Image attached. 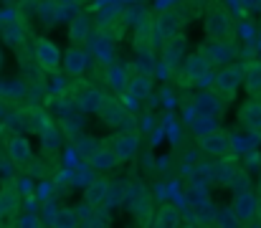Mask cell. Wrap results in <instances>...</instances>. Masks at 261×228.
Wrapping results in <instances>:
<instances>
[{"label":"cell","instance_id":"6da1fadb","mask_svg":"<svg viewBox=\"0 0 261 228\" xmlns=\"http://www.w3.org/2000/svg\"><path fill=\"white\" fill-rule=\"evenodd\" d=\"M203 31H205L208 41L236 36V20L226 3H208V10L203 15Z\"/></svg>","mask_w":261,"mask_h":228},{"label":"cell","instance_id":"7a4b0ae2","mask_svg":"<svg viewBox=\"0 0 261 228\" xmlns=\"http://www.w3.org/2000/svg\"><path fill=\"white\" fill-rule=\"evenodd\" d=\"M185 23H188V15L180 8H173V5L160 8L155 13V20H152V46L163 43L165 38H170L175 33H182Z\"/></svg>","mask_w":261,"mask_h":228},{"label":"cell","instance_id":"3957f363","mask_svg":"<svg viewBox=\"0 0 261 228\" xmlns=\"http://www.w3.org/2000/svg\"><path fill=\"white\" fill-rule=\"evenodd\" d=\"M177 74H180V84L182 86H195V84H203V81L213 79V66L203 56V51L198 48V51L185 56L182 66H177Z\"/></svg>","mask_w":261,"mask_h":228},{"label":"cell","instance_id":"277c9868","mask_svg":"<svg viewBox=\"0 0 261 228\" xmlns=\"http://www.w3.org/2000/svg\"><path fill=\"white\" fill-rule=\"evenodd\" d=\"M244 81V64H226L221 66L213 79H211V89L223 99V102H233L239 86Z\"/></svg>","mask_w":261,"mask_h":228},{"label":"cell","instance_id":"5b68a950","mask_svg":"<svg viewBox=\"0 0 261 228\" xmlns=\"http://www.w3.org/2000/svg\"><path fill=\"white\" fill-rule=\"evenodd\" d=\"M104 145L114 152L117 162L122 165V162H129V160L137 157V150H140V135H137L135 130H117V132H112V135L104 140Z\"/></svg>","mask_w":261,"mask_h":228},{"label":"cell","instance_id":"8992f818","mask_svg":"<svg viewBox=\"0 0 261 228\" xmlns=\"http://www.w3.org/2000/svg\"><path fill=\"white\" fill-rule=\"evenodd\" d=\"M33 59H36L38 69L48 76L59 74V69H61V48L51 38H46V36L36 38V43H33Z\"/></svg>","mask_w":261,"mask_h":228},{"label":"cell","instance_id":"52a82bcc","mask_svg":"<svg viewBox=\"0 0 261 228\" xmlns=\"http://www.w3.org/2000/svg\"><path fill=\"white\" fill-rule=\"evenodd\" d=\"M96 114H99V119L107 127H114V130H137V122L129 117V112L114 96H109V94H107V99H104V104H101V109Z\"/></svg>","mask_w":261,"mask_h":228},{"label":"cell","instance_id":"ba28073f","mask_svg":"<svg viewBox=\"0 0 261 228\" xmlns=\"http://www.w3.org/2000/svg\"><path fill=\"white\" fill-rule=\"evenodd\" d=\"M236 119L251 140H261V96H249L239 107Z\"/></svg>","mask_w":261,"mask_h":228},{"label":"cell","instance_id":"9c48e42d","mask_svg":"<svg viewBox=\"0 0 261 228\" xmlns=\"http://www.w3.org/2000/svg\"><path fill=\"white\" fill-rule=\"evenodd\" d=\"M198 147L205 152L208 157H226V155H233V142H231V137L226 135V132H221V130H211V132H205V135H198Z\"/></svg>","mask_w":261,"mask_h":228},{"label":"cell","instance_id":"30bf717a","mask_svg":"<svg viewBox=\"0 0 261 228\" xmlns=\"http://www.w3.org/2000/svg\"><path fill=\"white\" fill-rule=\"evenodd\" d=\"M200 51H203V56L211 61V66L216 69V66H226V64L233 61V56H236V43H233V38H216V41L203 43Z\"/></svg>","mask_w":261,"mask_h":228},{"label":"cell","instance_id":"8fae6325","mask_svg":"<svg viewBox=\"0 0 261 228\" xmlns=\"http://www.w3.org/2000/svg\"><path fill=\"white\" fill-rule=\"evenodd\" d=\"M114 38L99 26V23H94V28H91V33H89L87 38V48H91V54H94V59L99 61V64H107L109 59H112V54H114Z\"/></svg>","mask_w":261,"mask_h":228},{"label":"cell","instance_id":"7c38bea8","mask_svg":"<svg viewBox=\"0 0 261 228\" xmlns=\"http://www.w3.org/2000/svg\"><path fill=\"white\" fill-rule=\"evenodd\" d=\"M185 59V33H175L170 38L163 41V51H160V69L165 71H177L180 61Z\"/></svg>","mask_w":261,"mask_h":228},{"label":"cell","instance_id":"4fadbf2b","mask_svg":"<svg viewBox=\"0 0 261 228\" xmlns=\"http://www.w3.org/2000/svg\"><path fill=\"white\" fill-rule=\"evenodd\" d=\"M256 206H259V195L254 190L244 188V190H236L233 203H231V213L236 216L239 223H251L256 218Z\"/></svg>","mask_w":261,"mask_h":228},{"label":"cell","instance_id":"5bb4252c","mask_svg":"<svg viewBox=\"0 0 261 228\" xmlns=\"http://www.w3.org/2000/svg\"><path fill=\"white\" fill-rule=\"evenodd\" d=\"M239 170H241V165H239L236 155H226V157H216L213 167L208 170V178H211V183H216L221 188H231Z\"/></svg>","mask_w":261,"mask_h":228},{"label":"cell","instance_id":"9a60e30c","mask_svg":"<svg viewBox=\"0 0 261 228\" xmlns=\"http://www.w3.org/2000/svg\"><path fill=\"white\" fill-rule=\"evenodd\" d=\"M61 66H64L66 76H71V79L84 76L89 69V51L79 43H71V48H66V54L61 56Z\"/></svg>","mask_w":261,"mask_h":228},{"label":"cell","instance_id":"2e32d148","mask_svg":"<svg viewBox=\"0 0 261 228\" xmlns=\"http://www.w3.org/2000/svg\"><path fill=\"white\" fill-rule=\"evenodd\" d=\"M228 102H223L213 89H208V91H203V94H198L195 96V102H193V107H195V114H205V117H221L223 114V107H226Z\"/></svg>","mask_w":261,"mask_h":228},{"label":"cell","instance_id":"e0dca14e","mask_svg":"<svg viewBox=\"0 0 261 228\" xmlns=\"http://www.w3.org/2000/svg\"><path fill=\"white\" fill-rule=\"evenodd\" d=\"M129 203H132V216L137 218V223H140V226H150V223H152V216H155L152 195L145 193V188H142L140 193H135V195L129 198Z\"/></svg>","mask_w":261,"mask_h":228},{"label":"cell","instance_id":"ac0fdd59","mask_svg":"<svg viewBox=\"0 0 261 228\" xmlns=\"http://www.w3.org/2000/svg\"><path fill=\"white\" fill-rule=\"evenodd\" d=\"M107 185H109V178L94 175L84 185V203H89L91 208H104L107 206Z\"/></svg>","mask_w":261,"mask_h":228},{"label":"cell","instance_id":"d6986e66","mask_svg":"<svg viewBox=\"0 0 261 228\" xmlns=\"http://www.w3.org/2000/svg\"><path fill=\"white\" fill-rule=\"evenodd\" d=\"M135 102H145L150 94H152V74H142V71H135L129 74L127 81V89H124Z\"/></svg>","mask_w":261,"mask_h":228},{"label":"cell","instance_id":"ffe728a7","mask_svg":"<svg viewBox=\"0 0 261 228\" xmlns=\"http://www.w3.org/2000/svg\"><path fill=\"white\" fill-rule=\"evenodd\" d=\"M104 99H107V94H104L101 89H96V86H87L84 91H79V94H76V107H79L84 114H96V112L101 109Z\"/></svg>","mask_w":261,"mask_h":228},{"label":"cell","instance_id":"44dd1931","mask_svg":"<svg viewBox=\"0 0 261 228\" xmlns=\"http://www.w3.org/2000/svg\"><path fill=\"white\" fill-rule=\"evenodd\" d=\"M182 223V211L173 206V203H163L160 208H155V216H152V226L158 228H177Z\"/></svg>","mask_w":261,"mask_h":228},{"label":"cell","instance_id":"7402d4cb","mask_svg":"<svg viewBox=\"0 0 261 228\" xmlns=\"http://www.w3.org/2000/svg\"><path fill=\"white\" fill-rule=\"evenodd\" d=\"M38 135H41V152H43V157L59 155V150H61V130L56 124H43L38 130Z\"/></svg>","mask_w":261,"mask_h":228},{"label":"cell","instance_id":"603a6c76","mask_svg":"<svg viewBox=\"0 0 261 228\" xmlns=\"http://www.w3.org/2000/svg\"><path fill=\"white\" fill-rule=\"evenodd\" d=\"M8 157H10L15 165H28L31 157H33L31 142H28L25 137H20V135H13V137L8 140Z\"/></svg>","mask_w":261,"mask_h":228},{"label":"cell","instance_id":"cb8c5ba5","mask_svg":"<svg viewBox=\"0 0 261 228\" xmlns=\"http://www.w3.org/2000/svg\"><path fill=\"white\" fill-rule=\"evenodd\" d=\"M91 28H94V23H91V18L84 15V13H79V15H74L71 18V23H69V41L71 43H79V46H84L89 38V33H91Z\"/></svg>","mask_w":261,"mask_h":228},{"label":"cell","instance_id":"d4e9b609","mask_svg":"<svg viewBox=\"0 0 261 228\" xmlns=\"http://www.w3.org/2000/svg\"><path fill=\"white\" fill-rule=\"evenodd\" d=\"M244 89L249 96H261V61H249L244 66Z\"/></svg>","mask_w":261,"mask_h":228},{"label":"cell","instance_id":"484cf974","mask_svg":"<svg viewBox=\"0 0 261 228\" xmlns=\"http://www.w3.org/2000/svg\"><path fill=\"white\" fill-rule=\"evenodd\" d=\"M87 162L91 165V170H99V172H109V170H114V167L119 165V162H117V157H114V152L109 150L104 142H101V147L94 152Z\"/></svg>","mask_w":261,"mask_h":228},{"label":"cell","instance_id":"4316f807","mask_svg":"<svg viewBox=\"0 0 261 228\" xmlns=\"http://www.w3.org/2000/svg\"><path fill=\"white\" fill-rule=\"evenodd\" d=\"M3 43L10 48H20L25 43V26L18 20H8L3 26Z\"/></svg>","mask_w":261,"mask_h":228},{"label":"cell","instance_id":"83f0119b","mask_svg":"<svg viewBox=\"0 0 261 228\" xmlns=\"http://www.w3.org/2000/svg\"><path fill=\"white\" fill-rule=\"evenodd\" d=\"M0 211H3V216H15L20 211V193H18V188L3 185V190H0Z\"/></svg>","mask_w":261,"mask_h":228},{"label":"cell","instance_id":"f1b7e54d","mask_svg":"<svg viewBox=\"0 0 261 228\" xmlns=\"http://www.w3.org/2000/svg\"><path fill=\"white\" fill-rule=\"evenodd\" d=\"M104 81H107L109 86H114L117 91H124V89H127V81H129V74H127V69L112 64V66L104 69Z\"/></svg>","mask_w":261,"mask_h":228},{"label":"cell","instance_id":"f546056e","mask_svg":"<svg viewBox=\"0 0 261 228\" xmlns=\"http://www.w3.org/2000/svg\"><path fill=\"white\" fill-rule=\"evenodd\" d=\"M122 198H124V183L122 180H109V185H107V206L104 208L119 206Z\"/></svg>","mask_w":261,"mask_h":228},{"label":"cell","instance_id":"4dcf8cb0","mask_svg":"<svg viewBox=\"0 0 261 228\" xmlns=\"http://www.w3.org/2000/svg\"><path fill=\"white\" fill-rule=\"evenodd\" d=\"M99 147H101V142H99V140H94V137H84V135H82V137L76 140V152H79L84 160H89V157L99 150Z\"/></svg>","mask_w":261,"mask_h":228},{"label":"cell","instance_id":"1f68e13d","mask_svg":"<svg viewBox=\"0 0 261 228\" xmlns=\"http://www.w3.org/2000/svg\"><path fill=\"white\" fill-rule=\"evenodd\" d=\"M193 132L195 135H205V132H211L213 130V117H205V114H195V119H193Z\"/></svg>","mask_w":261,"mask_h":228},{"label":"cell","instance_id":"d6a6232c","mask_svg":"<svg viewBox=\"0 0 261 228\" xmlns=\"http://www.w3.org/2000/svg\"><path fill=\"white\" fill-rule=\"evenodd\" d=\"M76 223H79V218L74 211H59L56 218L51 221V226H76Z\"/></svg>","mask_w":261,"mask_h":228},{"label":"cell","instance_id":"836d02e7","mask_svg":"<svg viewBox=\"0 0 261 228\" xmlns=\"http://www.w3.org/2000/svg\"><path fill=\"white\" fill-rule=\"evenodd\" d=\"M76 170H79V172H74V175H71V183H74V185H87L89 180H91V178H94V175H91V165H82V167H76Z\"/></svg>","mask_w":261,"mask_h":228},{"label":"cell","instance_id":"e575fe53","mask_svg":"<svg viewBox=\"0 0 261 228\" xmlns=\"http://www.w3.org/2000/svg\"><path fill=\"white\" fill-rule=\"evenodd\" d=\"M61 127H64V132L71 137V140H79L82 137V122H74V119H64L61 122Z\"/></svg>","mask_w":261,"mask_h":228},{"label":"cell","instance_id":"d590c367","mask_svg":"<svg viewBox=\"0 0 261 228\" xmlns=\"http://www.w3.org/2000/svg\"><path fill=\"white\" fill-rule=\"evenodd\" d=\"M244 188H249V172L241 167V170L236 172L233 183H231V190H244Z\"/></svg>","mask_w":261,"mask_h":228},{"label":"cell","instance_id":"8d00e7d4","mask_svg":"<svg viewBox=\"0 0 261 228\" xmlns=\"http://www.w3.org/2000/svg\"><path fill=\"white\" fill-rule=\"evenodd\" d=\"M59 211H61V208H59V203H56V200H46V203H43V213L48 216V218H46V223H51V221L56 218V213H59Z\"/></svg>","mask_w":261,"mask_h":228},{"label":"cell","instance_id":"74e56055","mask_svg":"<svg viewBox=\"0 0 261 228\" xmlns=\"http://www.w3.org/2000/svg\"><path fill=\"white\" fill-rule=\"evenodd\" d=\"M15 223H20V226H38L41 221H38V218H20V221H15Z\"/></svg>","mask_w":261,"mask_h":228},{"label":"cell","instance_id":"f35d334b","mask_svg":"<svg viewBox=\"0 0 261 228\" xmlns=\"http://www.w3.org/2000/svg\"><path fill=\"white\" fill-rule=\"evenodd\" d=\"M256 218H259V223H261V195H259V206H256Z\"/></svg>","mask_w":261,"mask_h":228},{"label":"cell","instance_id":"ab89813d","mask_svg":"<svg viewBox=\"0 0 261 228\" xmlns=\"http://www.w3.org/2000/svg\"><path fill=\"white\" fill-rule=\"evenodd\" d=\"M3 61H5V54H3V48H0V69H3Z\"/></svg>","mask_w":261,"mask_h":228},{"label":"cell","instance_id":"60d3db41","mask_svg":"<svg viewBox=\"0 0 261 228\" xmlns=\"http://www.w3.org/2000/svg\"><path fill=\"white\" fill-rule=\"evenodd\" d=\"M256 190H259V195H261V178H259V188H256Z\"/></svg>","mask_w":261,"mask_h":228},{"label":"cell","instance_id":"b9f144b4","mask_svg":"<svg viewBox=\"0 0 261 228\" xmlns=\"http://www.w3.org/2000/svg\"><path fill=\"white\" fill-rule=\"evenodd\" d=\"M3 218H5V216H3V211H0V223H3Z\"/></svg>","mask_w":261,"mask_h":228},{"label":"cell","instance_id":"7bdbcfd3","mask_svg":"<svg viewBox=\"0 0 261 228\" xmlns=\"http://www.w3.org/2000/svg\"><path fill=\"white\" fill-rule=\"evenodd\" d=\"M79 3H87V0H79Z\"/></svg>","mask_w":261,"mask_h":228}]
</instances>
